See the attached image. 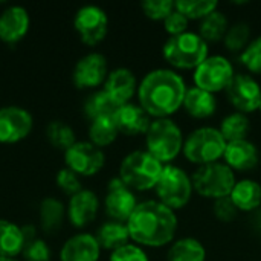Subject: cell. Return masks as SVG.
<instances>
[{
    "instance_id": "6da1fadb",
    "label": "cell",
    "mask_w": 261,
    "mask_h": 261,
    "mask_svg": "<svg viewBox=\"0 0 261 261\" xmlns=\"http://www.w3.org/2000/svg\"><path fill=\"white\" fill-rule=\"evenodd\" d=\"M185 80L173 69L150 70L138 86L139 106L150 118H170L182 106L187 93Z\"/></svg>"
},
{
    "instance_id": "7a4b0ae2",
    "label": "cell",
    "mask_w": 261,
    "mask_h": 261,
    "mask_svg": "<svg viewBox=\"0 0 261 261\" xmlns=\"http://www.w3.org/2000/svg\"><path fill=\"white\" fill-rule=\"evenodd\" d=\"M177 226L179 220L176 211L159 200L139 202L127 220L130 239L136 245L147 248H164L173 243Z\"/></svg>"
},
{
    "instance_id": "3957f363",
    "label": "cell",
    "mask_w": 261,
    "mask_h": 261,
    "mask_svg": "<svg viewBox=\"0 0 261 261\" xmlns=\"http://www.w3.org/2000/svg\"><path fill=\"white\" fill-rule=\"evenodd\" d=\"M210 44L199 35V32L187 31L180 35L168 37L162 46L165 61L179 70H196L208 57Z\"/></svg>"
},
{
    "instance_id": "277c9868",
    "label": "cell",
    "mask_w": 261,
    "mask_h": 261,
    "mask_svg": "<svg viewBox=\"0 0 261 261\" xmlns=\"http://www.w3.org/2000/svg\"><path fill=\"white\" fill-rule=\"evenodd\" d=\"M184 142V133L171 118L151 121L145 133V150L162 165L171 164L182 153Z\"/></svg>"
},
{
    "instance_id": "5b68a950",
    "label": "cell",
    "mask_w": 261,
    "mask_h": 261,
    "mask_svg": "<svg viewBox=\"0 0 261 261\" xmlns=\"http://www.w3.org/2000/svg\"><path fill=\"white\" fill-rule=\"evenodd\" d=\"M162 170L164 165L147 150H136L122 159L118 177L132 191H148L156 188Z\"/></svg>"
},
{
    "instance_id": "8992f818",
    "label": "cell",
    "mask_w": 261,
    "mask_h": 261,
    "mask_svg": "<svg viewBox=\"0 0 261 261\" xmlns=\"http://www.w3.org/2000/svg\"><path fill=\"white\" fill-rule=\"evenodd\" d=\"M228 142L216 127H199L193 130L184 142L182 153L188 162L199 167L220 162L223 159Z\"/></svg>"
},
{
    "instance_id": "52a82bcc",
    "label": "cell",
    "mask_w": 261,
    "mask_h": 261,
    "mask_svg": "<svg viewBox=\"0 0 261 261\" xmlns=\"http://www.w3.org/2000/svg\"><path fill=\"white\" fill-rule=\"evenodd\" d=\"M154 191L161 203H164L173 211H177L190 203L194 193V187L191 176L184 168L168 164L164 165Z\"/></svg>"
},
{
    "instance_id": "ba28073f",
    "label": "cell",
    "mask_w": 261,
    "mask_h": 261,
    "mask_svg": "<svg viewBox=\"0 0 261 261\" xmlns=\"http://www.w3.org/2000/svg\"><path fill=\"white\" fill-rule=\"evenodd\" d=\"M194 191L211 200L229 197L236 185V173L225 162H214L197 167L191 176Z\"/></svg>"
},
{
    "instance_id": "9c48e42d",
    "label": "cell",
    "mask_w": 261,
    "mask_h": 261,
    "mask_svg": "<svg viewBox=\"0 0 261 261\" xmlns=\"http://www.w3.org/2000/svg\"><path fill=\"white\" fill-rule=\"evenodd\" d=\"M236 76L232 63L223 55H210L193 73L194 86L210 93H219L228 89Z\"/></svg>"
},
{
    "instance_id": "30bf717a",
    "label": "cell",
    "mask_w": 261,
    "mask_h": 261,
    "mask_svg": "<svg viewBox=\"0 0 261 261\" xmlns=\"http://www.w3.org/2000/svg\"><path fill=\"white\" fill-rule=\"evenodd\" d=\"M66 165L78 176H95L106 164L102 150L90 141H76L69 150L64 151Z\"/></svg>"
},
{
    "instance_id": "8fae6325",
    "label": "cell",
    "mask_w": 261,
    "mask_h": 261,
    "mask_svg": "<svg viewBox=\"0 0 261 261\" xmlns=\"http://www.w3.org/2000/svg\"><path fill=\"white\" fill-rule=\"evenodd\" d=\"M225 92L232 107L240 113L249 115L260 109L261 86L251 73H236Z\"/></svg>"
},
{
    "instance_id": "7c38bea8",
    "label": "cell",
    "mask_w": 261,
    "mask_h": 261,
    "mask_svg": "<svg viewBox=\"0 0 261 261\" xmlns=\"http://www.w3.org/2000/svg\"><path fill=\"white\" fill-rule=\"evenodd\" d=\"M73 26L83 43H86L87 46H96L107 35L109 18L104 9H101L99 6L87 5L76 12L73 18Z\"/></svg>"
},
{
    "instance_id": "4fadbf2b",
    "label": "cell",
    "mask_w": 261,
    "mask_h": 261,
    "mask_svg": "<svg viewBox=\"0 0 261 261\" xmlns=\"http://www.w3.org/2000/svg\"><path fill=\"white\" fill-rule=\"evenodd\" d=\"M138 206V199L135 191H132L119 177L110 180L107 187V194L104 199V208L109 217L116 222L127 223L130 216Z\"/></svg>"
},
{
    "instance_id": "5bb4252c",
    "label": "cell",
    "mask_w": 261,
    "mask_h": 261,
    "mask_svg": "<svg viewBox=\"0 0 261 261\" xmlns=\"http://www.w3.org/2000/svg\"><path fill=\"white\" fill-rule=\"evenodd\" d=\"M32 130V116L28 110L15 106L0 109V142L15 144Z\"/></svg>"
},
{
    "instance_id": "9a60e30c",
    "label": "cell",
    "mask_w": 261,
    "mask_h": 261,
    "mask_svg": "<svg viewBox=\"0 0 261 261\" xmlns=\"http://www.w3.org/2000/svg\"><path fill=\"white\" fill-rule=\"evenodd\" d=\"M107 60L102 54L92 52L83 57L73 69V83L78 89H95L107 80Z\"/></svg>"
},
{
    "instance_id": "2e32d148",
    "label": "cell",
    "mask_w": 261,
    "mask_h": 261,
    "mask_svg": "<svg viewBox=\"0 0 261 261\" xmlns=\"http://www.w3.org/2000/svg\"><path fill=\"white\" fill-rule=\"evenodd\" d=\"M104 90L118 107L128 104L132 98L138 95L136 76L130 69L118 67L107 75V80L104 83Z\"/></svg>"
},
{
    "instance_id": "e0dca14e",
    "label": "cell",
    "mask_w": 261,
    "mask_h": 261,
    "mask_svg": "<svg viewBox=\"0 0 261 261\" xmlns=\"http://www.w3.org/2000/svg\"><path fill=\"white\" fill-rule=\"evenodd\" d=\"M113 119L116 122L119 133L125 136L145 135L151 124L150 115L139 104H133V102L118 107L113 115Z\"/></svg>"
},
{
    "instance_id": "ac0fdd59",
    "label": "cell",
    "mask_w": 261,
    "mask_h": 261,
    "mask_svg": "<svg viewBox=\"0 0 261 261\" xmlns=\"http://www.w3.org/2000/svg\"><path fill=\"white\" fill-rule=\"evenodd\" d=\"M225 164L236 173H245L254 170L260 162V151L254 142L249 139L243 141H234L228 142L225 154H223Z\"/></svg>"
},
{
    "instance_id": "d6986e66",
    "label": "cell",
    "mask_w": 261,
    "mask_h": 261,
    "mask_svg": "<svg viewBox=\"0 0 261 261\" xmlns=\"http://www.w3.org/2000/svg\"><path fill=\"white\" fill-rule=\"evenodd\" d=\"M99 210V200L90 190H81L70 197L67 206V217L75 228H84L90 225Z\"/></svg>"
},
{
    "instance_id": "ffe728a7",
    "label": "cell",
    "mask_w": 261,
    "mask_h": 261,
    "mask_svg": "<svg viewBox=\"0 0 261 261\" xmlns=\"http://www.w3.org/2000/svg\"><path fill=\"white\" fill-rule=\"evenodd\" d=\"M29 29L28 11L21 6H11L0 14V40L14 44L20 41Z\"/></svg>"
},
{
    "instance_id": "44dd1931",
    "label": "cell",
    "mask_w": 261,
    "mask_h": 261,
    "mask_svg": "<svg viewBox=\"0 0 261 261\" xmlns=\"http://www.w3.org/2000/svg\"><path fill=\"white\" fill-rule=\"evenodd\" d=\"M101 246L96 237L90 234H76L70 237L60 254L61 261H98Z\"/></svg>"
},
{
    "instance_id": "7402d4cb",
    "label": "cell",
    "mask_w": 261,
    "mask_h": 261,
    "mask_svg": "<svg viewBox=\"0 0 261 261\" xmlns=\"http://www.w3.org/2000/svg\"><path fill=\"white\" fill-rule=\"evenodd\" d=\"M182 107L190 116L196 119H208L217 110V99L214 93H210L203 89L191 86L187 89Z\"/></svg>"
},
{
    "instance_id": "603a6c76",
    "label": "cell",
    "mask_w": 261,
    "mask_h": 261,
    "mask_svg": "<svg viewBox=\"0 0 261 261\" xmlns=\"http://www.w3.org/2000/svg\"><path fill=\"white\" fill-rule=\"evenodd\" d=\"M229 199L242 213H252L261 206V185L254 179H242L236 182Z\"/></svg>"
},
{
    "instance_id": "cb8c5ba5",
    "label": "cell",
    "mask_w": 261,
    "mask_h": 261,
    "mask_svg": "<svg viewBox=\"0 0 261 261\" xmlns=\"http://www.w3.org/2000/svg\"><path fill=\"white\" fill-rule=\"evenodd\" d=\"M96 240H98L101 249H107V251L113 252V251L128 245V242L132 239H130V232H128L127 223L110 220V222H106L98 229Z\"/></svg>"
},
{
    "instance_id": "d4e9b609",
    "label": "cell",
    "mask_w": 261,
    "mask_h": 261,
    "mask_svg": "<svg viewBox=\"0 0 261 261\" xmlns=\"http://www.w3.org/2000/svg\"><path fill=\"white\" fill-rule=\"evenodd\" d=\"M206 249L194 237H184L173 242L167 251V261H205Z\"/></svg>"
},
{
    "instance_id": "484cf974",
    "label": "cell",
    "mask_w": 261,
    "mask_h": 261,
    "mask_svg": "<svg viewBox=\"0 0 261 261\" xmlns=\"http://www.w3.org/2000/svg\"><path fill=\"white\" fill-rule=\"evenodd\" d=\"M24 248V236L21 228L17 225L0 220V257H17L23 252Z\"/></svg>"
},
{
    "instance_id": "4316f807",
    "label": "cell",
    "mask_w": 261,
    "mask_h": 261,
    "mask_svg": "<svg viewBox=\"0 0 261 261\" xmlns=\"http://www.w3.org/2000/svg\"><path fill=\"white\" fill-rule=\"evenodd\" d=\"M219 130L226 142L243 141V139H248V135L251 132V121L248 115L236 110L222 119Z\"/></svg>"
},
{
    "instance_id": "83f0119b",
    "label": "cell",
    "mask_w": 261,
    "mask_h": 261,
    "mask_svg": "<svg viewBox=\"0 0 261 261\" xmlns=\"http://www.w3.org/2000/svg\"><path fill=\"white\" fill-rule=\"evenodd\" d=\"M229 29V20L228 17L220 12L219 9L206 15L203 20H200L199 24V35L210 44V43H219L223 41L225 34Z\"/></svg>"
},
{
    "instance_id": "f1b7e54d",
    "label": "cell",
    "mask_w": 261,
    "mask_h": 261,
    "mask_svg": "<svg viewBox=\"0 0 261 261\" xmlns=\"http://www.w3.org/2000/svg\"><path fill=\"white\" fill-rule=\"evenodd\" d=\"M66 213L67 211L60 200L54 197L44 199L40 205V223L43 231L46 234H54L58 231L63 225Z\"/></svg>"
},
{
    "instance_id": "f546056e",
    "label": "cell",
    "mask_w": 261,
    "mask_h": 261,
    "mask_svg": "<svg viewBox=\"0 0 261 261\" xmlns=\"http://www.w3.org/2000/svg\"><path fill=\"white\" fill-rule=\"evenodd\" d=\"M119 135V130L116 127V122L113 116H106V118H98L92 121L89 127V138L90 142L96 147H107L116 141Z\"/></svg>"
},
{
    "instance_id": "4dcf8cb0",
    "label": "cell",
    "mask_w": 261,
    "mask_h": 261,
    "mask_svg": "<svg viewBox=\"0 0 261 261\" xmlns=\"http://www.w3.org/2000/svg\"><path fill=\"white\" fill-rule=\"evenodd\" d=\"M116 109H118V106L113 102V99L107 95V92L104 89L90 95L84 104V112H86L87 118H90L92 121H95L98 118L113 116Z\"/></svg>"
},
{
    "instance_id": "1f68e13d",
    "label": "cell",
    "mask_w": 261,
    "mask_h": 261,
    "mask_svg": "<svg viewBox=\"0 0 261 261\" xmlns=\"http://www.w3.org/2000/svg\"><path fill=\"white\" fill-rule=\"evenodd\" d=\"M251 40V26L245 21H237L229 26L228 32L225 34L223 44L229 52L240 55L248 47Z\"/></svg>"
},
{
    "instance_id": "d6a6232c",
    "label": "cell",
    "mask_w": 261,
    "mask_h": 261,
    "mask_svg": "<svg viewBox=\"0 0 261 261\" xmlns=\"http://www.w3.org/2000/svg\"><path fill=\"white\" fill-rule=\"evenodd\" d=\"M219 2L216 0H177L176 11L184 14L188 20H203L211 12L217 11Z\"/></svg>"
},
{
    "instance_id": "836d02e7",
    "label": "cell",
    "mask_w": 261,
    "mask_h": 261,
    "mask_svg": "<svg viewBox=\"0 0 261 261\" xmlns=\"http://www.w3.org/2000/svg\"><path fill=\"white\" fill-rule=\"evenodd\" d=\"M46 136L55 148H60L64 151L69 150L76 142L72 127H69L64 122H60V121H54L47 125Z\"/></svg>"
},
{
    "instance_id": "e575fe53",
    "label": "cell",
    "mask_w": 261,
    "mask_h": 261,
    "mask_svg": "<svg viewBox=\"0 0 261 261\" xmlns=\"http://www.w3.org/2000/svg\"><path fill=\"white\" fill-rule=\"evenodd\" d=\"M239 60L248 72L261 75V35L251 40L248 47L239 55Z\"/></svg>"
},
{
    "instance_id": "d590c367",
    "label": "cell",
    "mask_w": 261,
    "mask_h": 261,
    "mask_svg": "<svg viewBox=\"0 0 261 261\" xmlns=\"http://www.w3.org/2000/svg\"><path fill=\"white\" fill-rule=\"evenodd\" d=\"M142 12L154 21H164L174 9H176V2L173 0H145L141 3Z\"/></svg>"
},
{
    "instance_id": "8d00e7d4",
    "label": "cell",
    "mask_w": 261,
    "mask_h": 261,
    "mask_svg": "<svg viewBox=\"0 0 261 261\" xmlns=\"http://www.w3.org/2000/svg\"><path fill=\"white\" fill-rule=\"evenodd\" d=\"M23 257L26 261H49L50 260V251L47 245L41 239H31L24 242L23 248Z\"/></svg>"
},
{
    "instance_id": "74e56055",
    "label": "cell",
    "mask_w": 261,
    "mask_h": 261,
    "mask_svg": "<svg viewBox=\"0 0 261 261\" xmlns=\"http://www.w3.org/2000/svg\"><path fill=\"white\" fill-rule=\"evenodd\" d=\"M213 213H214V216H216V219L219 222L231 223V222H234L237 219L240 211L237 210V206L232 203V200L229 197H223V199L214 200Z\"/></svg>"
},
{
    "instance_id": "f35d334b",
    "label": "cell",
    "mask_w": 261,
    "mask_h": 261,
    "mask_svg": "<svg viewBox=\"0 0 261 261\" xmlns=\"http://www.w3.org/2000/svg\"><path fill=\"white\" fill-rule=\"evenodd\" d=\"M110 261H150L147 252L138 245H125L112 252Z\"/></svg>"
},
{
    "instance_id": "ab89813d",
    "label": "cell",
    "mask_w": 261,
    "mask_h": 261,
    "mask_svg": "<svg viewBox=\"0 0 261 261\" xmlns=\"http://www.w3.org/2000/svg\"><path fill=\"white\" fill-rule=\"evenodd\" d=\"M57 185L61 191H64L66 194H69L70 197L75 196L76 193H80L81 184L78 179V174H75L72 170H69L67 167L63 168L58 174H57Z\"/></svg>"
},
{
    "instance_id": "60d3db41",
    "label": "cell",
    "mask_w": 261,
    "mask_h": 261,
    "mask_svg": "<svg viewBox=\"0 0 261 261\" xmlns=\"http://www.w3.org/2000/svg\"><path fill=\"white\" fill-rule=\"evenodd\" d=\"M188 23H190V20L184 14H180L179 11L174 9L164 20V29L167 31V34L170 37H174V35H180V34L187 32L188 31Z\"/></svg>"
},
{
    "instance_id": "b9f144b4",
    "label": "cell",
    "mask_w": 261,
    "mask_h": 261,
    "mask_svg": "<svg viewBox=\"0 0 261 261\" xmlns=\"http://www.w3.org/2000/svg\"><path fill=\"white\" fill-rule=\"evenodd\" d=\"M0 261H18L15 258H11V257H0Z\"/></svg>"
},
{
    "instance_id": "7bdbcfd3",
    "label": "cell",
    "mask_w": 261,
    "mask_h": 261,
    "mask_svg": "<svg viewBox=\"0 0 261 261\" xmlns=\"http://www.w3.org/2000/svg\"><path fill=\"white\" fill-rule=\"evenodd\" d=\"M258 219H260V222H258V225H260V228H261V213L258 214Z\"/></svg>"
},
{
    "instance_id": "ee69618b",
    "label": "cell",
    "mask_w": 261,
    "mask_h": 261,
    "mask_svg": "<svg viewBox=\"0 0 261 261\" xmlns=\"http://www.w3.org/2000/svg\"><path fill=\"white\" fill-rule=\"evenodd\" d=\"M258 110H260V112H261V104H260V109H258Z\"/></svg>"
}]
</instances>
